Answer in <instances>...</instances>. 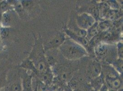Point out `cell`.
<instances>
[{
    "instance_id": "11",
    "label": "cell",
    "mask_w": 123,
    "mask_h": 91,
    "mask_svg": "<svg viewBox=\"0 0 123 91\" xmlns=\"http://www.w3.org/2000/svg\"><path fill=\"white\" fill-rule=\"evenodd\" d=\"M36 68L37 70L41 73H46L48 70L47 65L46 63L43 61H39L36 65Z\"/></svg>"
},
{
    "instance_id": "23",
    "label": "cell",
    "mask_w": 123,
    "mask_h": 91,
    "mask_svg": "<svg viewBox=\"0 0 123 91\" xmlns=\"http://www.w3.org/2000/svg\"><path fill=\"white\" fill-rule=\"evenodd\" d=\"M92 14L93 15V18H94V17L95 16H98L99 14V10L98 9V8H93L92 9Z\"/></svg>"
},
{
    "instance_id": "3",
    "label": "cell",
    "mask_w": 123,
    "mask_h": 91,
    "mask_svg": "<svg viewBox=\"0 0 123 91\" xmlns=\"http://www.w3.org/2000/svg\"><path fill=\"white\" fill-rule=\"evenodd\" d=\"M65 40V38L63 35H57L46 43L45 46V48L46 49H50L60 46L64 42Z\"/></svg>"
},
{
    "instance_id": "21",
    "label": "cell",
    "mask_w": 123,
    "mask_h": 91,
    "mask_svg": "<svg viewBox=\"0 0 123 91\" xmlns=\"http://www.w3.org/2000/svg\"><path fill=\"white\" fill-rule=\"evenodd\" d=\"M118 54L120 57H123V44L119 43L118 44Z\"/></svg>"
},
{
    "instance_id": "24",
    "label": "cell",
    "mask_w": 123,
    "mask_h": 91,
    "mask_svg": "<svg viewBox=\"0 0 123 91\" xmlns=\"http://www.w3.org/2000/svg\"><path fill=\"white\" fill-rule=\"evenodd\" d=\"M99 91H109V90H108L107 86H106L105 84H103Z\"/></svg>"
},
{
    "instance_id": "9",
    "label": "cell",
    "mask_w": 123,
    "mask_h": 91,
    "mask_svg": "<svg viewBox=\"0 0 123 91\" xmlns=\"http://www.w3.org/2000/svg\"><path fill=\"white\" fill-rule=\"evenodd\" d=\"M103 84V78L102 76H98L97 77L93 79L92 86L94 90L99 91Z\"/></svg>"
},
{
    "instance_id": "12",
    "label": "cell",
    "mask_w": 123,
    "mask_h": 91,
    "mask_svg": "<svg viewBox=\"0 0 123 91\" xmlns=\"http://www.w3.org/2000/svg\"><path fill=\"white\" fill-rule=\"evenodd\" d=\"M98 27L95 24L92 25V26L88 30L89 31L87 32V35L88 34L89 37L92 38L95 35H97L98 32Z\"/></svg>"
},
{
    "instance_id": "18",
    "label": "cell",
    "mask_w": 123,
    "mask_h": 91,
    "mask_svg": "<svg viewBox=\"0 0 123 91\" xmlns=\"http://www.w3.org/2000/svg\"><path fill=\"white\" fill-rule=\"evenodd\" d=\"M21 3L23 7H24L26 8H30L33 5V2L30 0H23L21 2Z\"/></svg>"
},
{
    "instance_id": "7",
    "label": "cell",
    "mask_w": 123,
    "mask_h": 91,
    "mask_svg": "<svg viewBox=\"0 0 123 91\" xmlns=\"http://www.w3.org/2000/svg\"><path fill=\"white\" fill-rule=\"evenodd\" d=\"M0 23L2 27L8 28L11 24V17L9 12H5L3 13L0 18Z\"/></svg>"
},
{
    "instance_id": "27",
    "label": "cell",
    "mask_w": 123,
    "mask_h": 91,
    "mask_svg": "<svg viewBox=\"0 0 123 91\" xmlns=\"http://www.w3.org/2000/svg\"><path fill=\"white\" fill-rule=\"evenodd\" d=\"M72 91H83L81 90V89H77V90H73Z\"/></svg>"
},
{
    "instance_id": "10",
    "label": "cell",
    "mask_w": 123,
    "mask_h": 91,
    "mask_svg": "<svg viewBox=\"0 0 123 91\" xmlns=\"http://www.w3.org/2000/svg\"><path fill=\"white\" fill-rule=\"evenodd\" d=\"M80 86L81 83L80 81L77 80V79H72L68 82V87L72 91L77 89H80Z\"/></svg>"
},
{
    "instance_id": "2",
    "label": "cell",
    "mask_w": 123,
    "mask_h": 91,
    "mask_svg": "<svg viewBox=\"0 0 123 91\" xmlns=\"http://www.w3.org/2000/svg\"><path fill=\"white\" fill-rule=\"evenodd\" d=\"M78 24L81 29H89L95 24V19L92 15L84 13L78 16Z\"/></svg>"
},
{
    "instance_id": "8",
    "label": "cell",
    "mask_w": 123,
    "mask_h": 91,
    "mask_svg": "<svg viewBox=\"0 0 123 91\" xmlns=\"http://www.w3.org/2000/svg\"><path fill=\"white\" fill-rule=\"evenodd\" d=\"M108 50V46L105 44H99L95 48V52L98 56H103L106 54Z\"/></svg>"
},
{
    "instance_id": "1",
    "label": "cell",
    "mask_w": 123,
    "mask_h": 91,
    "mask_svg": "<svg viewBox=\"0 0 123 91\" xmlns=\"http://www.w3.org/2000/svg\"><path fill=\"white\" fill-rule=\"evenodd\" d=\"M59 47L62 55L69 60H77L86 54L85 49L74 40H65Z\"/></svg>"
},
{
    "instance_id": "22",
    "label": "cell",
    "mask_w": 123,
    "mask_h": 91,
    "mask_svg": "<svg viewBox=\"0 0 123 91\" xmlns=\"http://www.w3.org/2000/svg\"><path fill=\"white\" fill-rule=\"evenodd\" d=\"M7 8V5L6 4V2H2L1 3H0V9L4 12H6V10Z\"/></svg>"
},
{
    "instance_id": "4",
    "label": "cell",
    "mask_w": 123,
    "mask_h": 91,
    "mask_svg": "<svg viewBox=\"0 0 123 91\" xmlns=\"http://www.w3.org/2000/svg\"><path fill=\"white\" fill-rule=\"evenodd\" d=\"M106 82L108 87L111 89L117 90L119 89L121 86V81L120 80L114 76L108 75L106 78Z\"/></svg>"
},
{
    "instance_id": "6",
    "label": "cell",
    "mask_w": 123,
    "mask_h": 91,
    "mask_svg": "<svg viewBox=\"0 0 123 91\" xmlns=\"http://www.w3.org/2000/svg\"><path fill=\"white\" fill-rule=\"evenodd\" d=\"M22 91H33L32 81L31 77L30 76H27L23 80L22 83Z\"/></svg>"
},
{
    "instance_id": "19",
    "label": "cell",
    "mask_w": 123,
    "mask_h": 91,
    "mask_svg": "<svg viewBox=\"0 0 123 91\" xmlns=\"http://www.w3.org/2000/svg\"><path fill=\"white\" fill-rule=\"evenodd\" d=\"M108 5L106 4H103L102 7H101V8L100 9L101 10V13L102 14V15L103 16H105V15L107 14V13H108Z\"/></svg>"
},
{
    "instance_id": "14",
    "label": "cell",
    "mask_w": 123,
    "mask_h": 91,
    "mask_svg": "<svg viewBox=\"0 0 123 91\" xmlns=\"http://www.w3.org/2000/svg\"><path fill=\"white\" fill-rule=\"evenodd\" d=\"M41 78L43 81H44V83L46 84H49L50 82H51L52 80V76L51 74L49 73H42V75L41 76Z\"/></svg>"
},
{
    "instance_id": "17",
    "label": "cell",
    "mask_w": 123,
    "mask_h": 91,
    "mask_svg": "<svg viewBox=\"0 0 123 91\" xmlns=\"http://www.w3.org/2000/svg\"><path fill=\"white\" fill-rule=\"evenodd\" d=\"M70 74L68 72L62 71L60 74V77L62 80L63 81H66L69 78Z\"/></svg>"
},
{
    "instance_id": "29",
    "label": "cell",
    "mask_w": 123,
    "mask_h": 91,
    "mask_svg": "<svg viewBox=\"0 0 123 91\" xmlns=\"http://www.w3.org/2000/svg\"><path fill=\"white\" fill-rule=\"evenodd\" d=\"M94 91H95V90H94Z\"/></svg>"
},
{
    "instance_id": "13",
    "label": "cell",
    "mask_w": 123,
    "mask_h": 91,
    "mask_svg": "<svg viewBox=\"0 0 123 91\" xmlns=\"http://www.w3.org/2000/svg\"><path fill=\"white\" fill-rule=\"evenodd\" d=\"M9 30L8 28L1 27L0 29V36L1 39H4L9 35Z\"/></svg>"
},
{
    "instance_id": "28",
    "label": "cell",
    "mask_w": 123,
    "mask_h": 91,
    "mask_svg": "<svg viewBox=\"0 0 123 91\" xmlns=\"http://www.w3.org/2000/svg\"><path fill=\"white\" fill-rule=\"evenodd\" d=\"M1 40V38H0V40Z\"/></svg>"
},
{
    "instance_id": "20",
    "label": "cell",
    "mask_w": 123,
    "mask_h": 91,
    "mask_svg": "<svg viewBox=\"0 0 123 91\" xmlns=\"http://www.w3.org/2000/svg\"><path fill=\"white\" fill-rule=\"evenodd\" d=\"M109 23L108 22H102L99 26H98V28L101 30H105L107 29L109 27Z\"/></svg>"
},
{
    "instance_id": "26",
    "label": "cell",
    "mask_w": 123,
    "mask_h": 91,
    "mask_svg": "<svg viewBox=\"0 0 123 91\" xmlns=\"http://www.w3.org/2000/svg\"><path fill=\"white\" fill-rule=\"evenodd\" d=\"M62 91H72L69 87H68H68H65V88H64L63 90H62Z\"/></svg>"
},
{
    "instance_id": "25",
    "label": "cell",
    "mask_w": 123,
    "mask_h": 91,
    "mask_svg": "<svg viewBox=\"0 0 123 91\" xmlns=\"http://www.w3.org/2000/svg\"><path fill=\"white\" fill-rule=\"evenodd\" d=\"M2 78V76H1V73L0 72V90L3 86V84H4L3 78Z\"/></svg>"
},
{
    "instance_id": "15",
    "label": "cell",
    "mask_w": 123,
    "mask_h": 91,
    "mask_svg": "<svg viewBox=\"0 0 123 91\" xmlns=\"http://www.w3.org/2000/svg\"><path fill=\"white\" fill-rule=\"evenodd\" d=\"M36 91H47L46 84L43 82L39 81L36 85Z\"/></svg>"
},
{
    "instance_id": "5",
    "label": "cell",
    "mask_w": 123,
    "mask_h": 91,
    "mask_svg": "<svg viewBox=\"0 0 123 91\" xmlns=\"http://www.w3.org/2000/svg\"><path fill=\"white\" fill-rule=\"evenodd\" d=\"M101 71V66L97 62H94L89 68V74L92 79L100 76Z\"/></svg>"
},
{
    "instance_id": "16",
    "label": "cell",
    "mask_w": 123,
    "mask_h": 91,
    "mask_svg": "<svg viewBox=\"0 0 123 91\" xmlns=\"http://www.w3.org/2000/svg\"><path fill=\"white\" fill-rule=\"evenodd\" d=\"M11 91H22V84L18 82L14 83L11 86Z\"/></svg>"
}]
</instances>
